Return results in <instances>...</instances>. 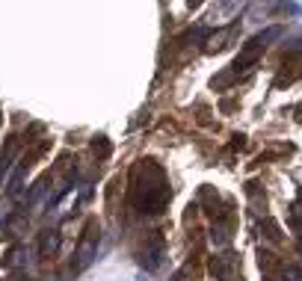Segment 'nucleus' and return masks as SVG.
I'll use <instances>...</instances> for the list:
<instances>
[{"label":"nucleus","mask_w":302,"mask_h":281,"mask_svg":"<svg viewBox=\"0 0 302 281\" xmlns=\"http://www.w3.org/2000/svg\"><path fill=\"white\" fill-rule=\"evenodd\" d=\"M211 240H214L216 246H225V243L231 240V222H214V228H211Z\"/></svg>","instance_id":"obj_10"},{"label":"nucleus","mask_w":302,"mask_h":281,"mask_svg":"<svg viewBox=\"0 0 302 281\" xmlns=\"http://www.w3.org/2000/svg\"><path fill=\"white\" fill-rule=\"evenodd\" d=\"M18 148H21V139L18 136H9V142H6V148L0 151V181H3V175L12 169V160H15V154H18Z\"/></svg>","instance_id":"obj_8"},{"label":"nucleus","mask_w":302,"mask_h":281,"mask_svg":"<svg viewBox=\"0 0 302 281\" xmlns=\"http://www.w3.org/2000/svg\"><path fill=\"white\" fill-rule=\"evenodd\" d=\"M172 281H199V267H196L193 261H187V264L175 273V279Z\"/></svg>","instance_id":"obj_13"},{"label":"nucleus","mask_w":302,"mask_h":281,"mask_svg":"<svg viewBox=\"0 0 302 281\" xmlns=\"http://www.w3.org/2000/svg\"><path fill=\"white\" fill-rule=\"evenodd\" d=\"M202 204H205V213L214 219V222H231V201H222L219 193H214L211 187H202Z\"/></svg>","instance_id":"obj_5"},{"label":"nucleus","mask_w":302,"mask_h":281,"mask_svg":"<svg viewBox=\"0 0 302 281\" xmlns=\"http://www.w3.org/2000/svg\"><path fill=\"white\" fill-rule=\"evenodd\" d=\"M211 273L219 281H237V276H240V258H237L234 252L214 255V258H211Z\"/></svg>","instance_id":"obj_6"},{"label":"nucleus","mask_w":302,"mask_h":281,"mask_svg":"<svg viewBox=\"0 0 302 281\" xmlns=\"http://www.w3.org/2000/svg\"><path fill=\"white\" fill-rule=\"evenodd\" d=\"M169 178L154 160H139L130 172V204L142 216H160L169 204Z\"/></svg>","instance_id":"obj_1"},{"label":"nucleus","mask_w":302,"mask_h":281,"mask_svg":"<svg viewBox=\"0 0 302 281\" xmlns=\"http://www.w3.org/2000/svg\"><path fill=\"white\" fill-rule=\"evenodd\" d=\"M300 252H302V240H300Z\"/></svg>","instance_id":"obj_18"},{"label":"nucleus","mask_w":302,"mask_h":281,"mask_svg":"<svg viewBox=\"0 0 302 281\" xmlns=\"http://www.w3.org/2000/svg\"><path fill=\"white\" fill-rule=\"evenodd\" d=\"M261 228H264V237H267V240H273V243H282V225H279L273 216H264Z\"/></svg>","instance_id":"obj_12"},{"label":"nucleus","mask_w":302,"mask_h":281,"mask_svg":"<svg viewBox=\"0 0 302 281\" xmlns=\"http://www.w3.org/2000/svg\"><path fill=\"white\" fill-rule=\"evenodd\" d=\"M282 273H285V281H302V267H297V264L285 267Z\"/></svg>","instance_id":"obj_15"},{"label":"nucleus","mask_w":302,"mask_h":281,"mask_svg":"<svg viewBox=\"0 0 302 281\" xmlns=\"http://www.w3.org/2000/svg\"><path fill=\"white\" fill-rule=\"evenodd\" d=\"M136 261H139V267L145 273H157L163 267V261H166V240H163L160 231H148L142 237V243L136 249Z\"/></svg>","instance_id":"obj_4"},{"label":"nucleus","mask_w":302,"mask_h":281,"mask_svg":"<svg viewBox=\"0 0 302 281\" xmlns=\"http://www.w3.org/2000/svg\"><path fill=\"white\" fill-rule=\"evenodd\" d=\"M0 231H3V225H0Z\"/></svg>","instance_id":"obj_19"},{"label":"nucleus","mask_w":302,"mask_h":281,"mask_svg":"<svg viewBox=\"0 0 302 281\" xmlns=\"http://www.w3.org/2000/svg\"><path fill=\"white\" fill-rule=\"evenodd\" d=\"M92 151H95V157H101V160H107L110 154H113V145L104 139V136H95L92 139Z\"/></svg>","instance_id":"obj_14"},{"label":"nucleus","mask_w":302,"mask_h":281,"mask_svg":"<svg viewBox=\"0 0 302 281\" xmlns=\"http://www.w3.org/2000/svg\"><path fill=\"white\" fill-rule=\"evenodd\" d=\"M264 281H276V279H273V276H264Z\"/></svg>","instance_id":"obj_17"},{"label":"nucleus","mask_w":302,"mask_h":281,"mask_svg":"<svg viewBox=\"0 0 302 281\" xmlns=\"http://www.w3.org/2000/svg\"><path fill=\"white\" fill-rule=\"evenodd\" d=\"M98 240H101V225H98V219H86L83 234H80L77 249H74V261H71V270H74V273H80V270H86V267L92 264V258H95V252H98Z\"/></svg>","instance_id":"obj_3"},{"label":"nucleus","mask_w":302,"mask_h":281,"mask_svg":"<svg viewBox=\"0 0 302 281\" xmlns=\"http://www.w3.org/2000/svg\"><path fill=\"white\" fill-rule=\"evenodd\" d=\"M199 3H202V0H187V6H190V9H196Z\"/></svg>","instance_id":"obj_16"},{"label":"nucleus","mask_w":302,"mask_h":281,"mask_svg":"<svg viewBox=\"0 0 302 281\" xmlns=\"http://www.w3.org/2000/svg\"><path fill=\"white\" fill-rule=\"evenodd\" d=\"M258 258H261V270H264L267 276H273V273H279V270H285V267L279 264V258H276L273 252H267V249H261V252H258Z\"/></svg>","instance_id":"obj_11"},{"label":"nucleus","mask_w":302,"mask_h":281,"mask_svg":"<svg viewBox=\"0 0 302 281\" xmlns=\"http://www.w3.org/2000/svg\"><path fill=\"white\" fill-rule=\"evenodd\" d=\"M279 36H282V27H279V24H276V27H267V30H264V33H258V36H252V39L243 44V50L237 53V59L228 65V71H225V74H219V77H214V80H211V86H214V89H225V86H231V83H234L243 71H249L252 65H258V59L264 56L267 44H270V41H276Z\"/></svg>","instance_id":"obj_2"},{"label":"nucleus","mask_w":302,"mask_h":281,"mask_svg":"<svg viewBox=\"0 0 302 281\" xmlns=\"http://www.w3.org/2000/svg\"><path fill=\"white\" fill-rule=\"evenodd\" d=\"M234 33H237V21H234V24H228V27H222L219 33H211V36H208V41H205V53H216V50H222Z\"/></svg>","instance_id":"obj_7"},{"label":"nucleus","mask_w":302,"mask_h":281,"mask_svg":"<svg viewBox=\"0 0 302 281\" xmlns=\"http://www.w3.org/2000/svg\"><path fill=\"white\" fill-rule=\"evenodd\" d=\"M56 252H59V231H42L39 255H42V258H53Z\"/></svg>","instance_id":"obj_9"}]
</instances>
